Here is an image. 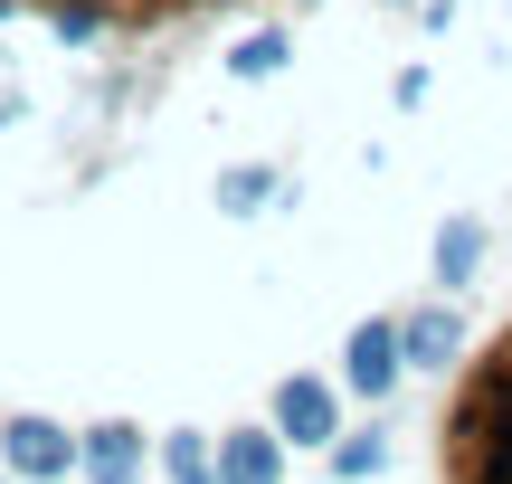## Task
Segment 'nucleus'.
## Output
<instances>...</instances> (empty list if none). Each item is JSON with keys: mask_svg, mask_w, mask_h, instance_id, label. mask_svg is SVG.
<instances>
[{"mask_svg": "<svg viewBox=\"0 0 512 484\" xmlns=\"http://www.w3.org/2000/svg\"><path fill=\"white\" fill-rule=\"evenodd\" d=\"M266 190H275L266 171H228V181H219V200H228V209H256V200H266Z\"/></svg>", "mask_w": 512, "mask_h": 484, "instance_id": "10", "label": "nucleus"}, {"mask_svg": "<svg viewBox=\"0 0 512 484\" xmlns=\"http://www.w3.org/2000/svg\"><path fill=\"white\" fill-rule=\"evenodd\" d=\"M437 484H512V323L465 361L437 418Z\"/></svg>", "mask_w": 512, "mask_h": 484, "instance_id": "1", "label": "nucleus"}, {"mask_svg": "<svg viewBox=\"0 0 512 484\" xmlns=\"http://www.w3.org/2000/svg\"><path fill=\"white\" fill-rule=\"evenodd\" d=\"M0 10H10V0H0Z\"/></svg>", "mask_w": 512, "mask_h": 484, "instance_id": "12", "label": "nucleus"}, {"mask_svg": "<svg viewBox=\"0 0 512 484\" xmlns=\"http://www.w3.org/2000/svg\"><path fill=\"white\" fill-rule=\"evenodd\" d=\"M275 437H285V447H332V437H342V409H332V380L294 371L285 390H275Z\"/></svg>", "mask_w": 512, "mask_h": 484, "instance_id": "3", "label": "nucleus"}, {"mask_svg": "<svg viewBox=\"0 0 512 484\" xmlns=\"http://www.w3.org/2000/svg\"><path fill=\"white\" fill-rule=\"evenodd\" d=\"M275 67H285V38H275V29H256L247 48H238V76H275Z\"/></svg>", "mask_w": 512, "mask_h": 484, "instance_id": "9", "label": "nucleus"}, {"mask_svg": "<svg viewBox=\"0 0 512 484\" xmlns=\"http://www.w3.org/2000/svg\"><path fill=\"white\" fill-rule=\"evenodd\" d=\"M342 380L361 399H389V390H399V323H361L351 352H342Z\"/></svg>", "mask_w": 512, "mask_h": 484, "instance_id": "5", "label": "nucleus"}, {"mask_svg": "<svg viewBox=\"0 0 512 484\" xmlns=\"http://www.w3.org/2000/svg\"><path fill=\"white\" fill-rule=\"evenodd\" d=\"M332 466H342V475H370V466H380V437H351V447L332 456Z\"/></svg>", "mask_w": 512, "mask_h": 484, "instance_id": "11", "label": "nucleus"}, {"mask_svg": "<svg viewBox=\"0 0 512 484\" xmlns=\"http://www.w3.org/2000/svg\"><path fill=\"white\" fill-rule=\"evenodd\" d=\"M162 475L171 484H219V456H209V437H162Z\"/></svg>", "mask_w": 512, "mask_h": 484, "instance_id": "7", "label": "nucleus"}, {"mask_svg": "<svg viewBox=\"0 0 512 484\" xmlns=\"http://www.w3.org/2000/svg\"><path fill=\"white\" fill-rule=\"evenodd\" d=\"M0 456H10L19 484H57V475H76V437L57 428V418H10V428H0Z\"/></svg>", "mask_w": 512, "mask_h": 484, "instance_id": "2", "label": "nucleus"}, {"mask_svg": "<svg viewBox=\"0 0 512 484\" xmlns=\"http://www.w3.org/2000/svg\"><path fill=\"white\" fill-rule=\"evenodd\" d=\"M219 484H285V437L275 428H228L219 437Z\"/></svg>", "mask_w": 512, "mask_h": 484, "instance_id": "6", "label": "nucleus"}, {"mask_svg": "<svg viewBox=\"0 0 512 484\" xmlns=\"http://www.w3.org/2000/svg\"><path fill=\"white\" fill-rule=\"evenodd\" d=\"M399 352H408V361H446V352H456V323H446V314L399 323Z\"/></svg>", "mask_w": 512, "mask_h": 484, "instance_id": "8", "label": "nucleus"}, {"mask_svg": "<svg viewBox=\"0 0 512 484\" xmlns=\"http://www.w3.org/2000/svg\"><path fill=\"white\" fill-rule=\"evenodd\" d=\"M143 428H124V418H105V428H86L76 437V475L86 484H143Z\"/></svg>", "mask_w": 512, "mask_h": 484, "instance_id": "4", "label": "nucleus"}]
</instances>
